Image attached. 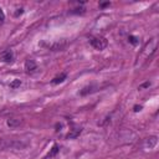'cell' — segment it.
<instances>
[{"mask_svg": "<svg viewBox=\"0 0 159 159\" xmlns=\"http://www.w3.org/2000/svg\"><path fill=\"white\" fill-rule=\"evenodd\" d=\"M142 109V106H134V112H139Z\"/></svg>", "mask_w": 159, "mask_h": 159, "instance_id": "9a60e30c", "label": "cell"}, {"mask_svg": "<svg viewBox=\"0 0 159 159\" xmlns=\"http://www.w3.org/2000/svg\"><path fill=\"white\" fill-rule=\"evenodd\" d=\"M66 78H67V73L62 72L60 76H56V77H55L52 81H51V83H52V84H57V83H61V82H63Z\"/></svg>", "mask_w": 159, "mask_h": 159, "instance_id": "ba28073f", "label": "cell"}, {"mask_svg": "<svg viewBox=\"0 0 159 159\" xmlns=\"http://www.w3.org/2000/svg\"><path fill=\"white\" fill-rule=\"evenodd\" d=\"M128 41H129L133 46H137V45H138V42H139V41H138V39H137L135 36H133V35H129V36H128Z\"/></svg>", "mask_w": 159, "mask_h": 159, "instance_id": "8fae6325", "label": "cell"}, {"mask_svg": "<svg viewBox=\"0 0 159 159\" xmlns=\"http://www.w3.org/2000/svg\"><path fill=\"white\" fill-rule=\"evenodd\" d=\"M27 142H22L19 139H0V150H5V149H22L25 147H27Z\"/></svg>", "mask_w": 159, "mask_h": 159, "instance_id": "6da1fadb", "label": "cell"}, {"mask_svg": "<svg viewBox=\"0 0 159 159\" xmlns=\"http://www.w3.org/2000/svg\"><path fill=\"white\" fill-rule=\"evenodd\" d=\"M4 20H5V14H4L2 9L0 7V22H4Z\"/></svg>", "mask_w": 159, "mask_h": 159, "instance_id": "7c38bea8", "label": "cell"}, {"mask_svg": "<svg viewBox=\"0 0 159 159\" xmlns=\"http://www.w3.org/2000/svg\"><path fill=\"white\" fill-rule=\"evenodd\" d=\"M58 150H60L58 145H57V144H53V147L51 148V150H50V152L47 153V155H46L45 158H42V159H56V155H57Z\"/></svg>", "mask_w": 159, "mask_h": 159, "instance_id": "8992f818", "label": "cell"}, {"mask_svg": "<svg viewBox=\"0 0 159 159\" xmlns=\"http://www.w3.org/2000/svg\"><path fill=\"white\" fill-rule=\"evenodd\" d=\"M149 86H150V82H145V83H143V84L139 86V89H142V88H144V87H149Z\"/></svg>", "mask_w": 159, "mask_h": 159, "instance_id": "5bb4252c", "label": "cell"}, {"mask_svg": "<svg viewBox=\"0 0 159 159\" xmlns=\"http://www.w3.org/2000/svg\"><path fill=\"white\" fill-rule=\"evenodd\" d=\"M24 12V9L22 7H20V9H17V11L15 12V16H19V15H21Z\"/></svg>", "mask_w": 159, "mask_h": 159, "instance_id": "4fadbf2b", "label": "cell"}, {"mask_svg": "<svg viewBox=\"0 0 159 159\" xmlns=\"http://www.w3.org/2000/svg\"><path fill=\"white\" fill-rule=\"evenodd\" d=\"M157 143H158V137L157 135H150L149 138L145 139V148L147 149H153V148H155Z\"/></svg>", "mask_w": 159, "mask_h": 159, "instance_id": "5b68a950", "label": "cell"}, {"mask_svg": "<svg viewBox=\"0 0 159 159\" xmlns=\"http://www.w3.org/2000/svg\"><path fill=\"white\" fill-rule=\"evenodd\" d=\"M21 119H19V118H9L7 119V125L10 127V128H16V127H19L20 124H21Z\"/></svg>", "mask_w": 159, "mask_h": 159, "instance_id": "52a82bcc", "label": "cell"}, {"mask_svg": "<svg viewBox=\"0 0 159 159\" xmlns=\"http://www.w3.org/2000/svg\"><path fill=\"white\" fill-rule=\"evenodd\" d=\"M25 70H26L27 73H34V72L37 70L36 62H35L34 60H31V58L26 60V62H25Z\"/></svg>", "mask_w": 159, "mask_h": 159, "instance_id": "277c9868", "label": "cell"}, {"mask_svg": "<svg viewBox=\"0 0 159 159\" xmlns=\"http://www.w3.org/2000/svg\"><path fill=\"white\" fill-rule=\"evenodd\" d=\"M81 132H82V128H81V127H77V128L72 129V132H71V133H68V134H67V138H68V139L76 138V137H78V135L81 134Z\"/></svg>", "mask_w": 159, "mask_h": 159, "instance_id": "9c48e42d", "label": "cell"}, {"mask_svg": "<svg viewBox=\"0 0 159 159\" xmlns=\"http://www.w3.org/2000/svg\"><path fill=\"white\" fill-rule=\"evenodd\" d=\"M89 42H91L92 47H94V48H96V50H98V51L104 50V48L107 47V45H108V41H107L104 37H102V36L92 37V39L89 40Z\"/></svg>", "mask_w": 159, "mask_h": 159, "instance_id": "7a4b0ae2", "label": "cell"}, {"mask_svg": "<svg viewBox=\"0 0 159 159\" xmlns=\"http://www.w3.org/2000/svg\"><path fill=\"white\" fill-rule=\"evenodd\" d=\"M21 86V81L19 80V78H15V80H12L11 82H10V87L12 88V89H16V88H19Z\"/></svg>", "mask_w": 159, "mask_h": 159, "instance_id": "30bf717a", "label": "cell"}, {"mask_svg": "<svg viewBox=\"0 0 159 159\" xmlns=\"http://www.w3.org/2000/svg\"><path fill=\"white\" fill-rule=\"evenodd\" d=\"M12 60H14V52L11 48H6L0 53V61L1 62L10 63V62H12Z\"/></svg>", "mask_w": 159, "mask_h": 159, "instance_id": "3957f363", "label": "cell"}]
</instances>
